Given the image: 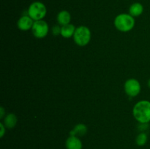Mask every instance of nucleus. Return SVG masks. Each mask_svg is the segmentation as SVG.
Returning a JSON list of instances; mask_svg holds the SVG:
<instances>
[{
    "label": "nucleus",
    "mask_w": 150,
    "mask_h": 149,
    "mask_svg": "<svg viewBox=\"0 0 150 149\" xmlns=\"http://www.w3.org/2000/svg\"><path fill=\"white\" fill-rule=\"evenodd\" d=\"M148 86H149V88L150 89V79L148 80Z\"/></svg>",
    "instance_id": "obj_19"
},
{
    "label": "nucleus",
    "mask_w": 150,
    "mask_h": 149,
    "mask_svg": "<svg viewBox=\"0 0 150 149\" xmlns=\"http://www.w3.org/2000/svg\"><path fill=\"white\" fill-rule=\"evenodd\" d=\"M18 122V118L14 113H8L4 118V123L7 129H13Z\"/></svg>",
    "instance_id": "obj_13"
},
{
    "label": "nucleus",
    "mask_w": 150,
    "mask_h": 149,
    "mask_svg": "<svg viewBox=\"0 0 150 149\" xmlns=\"http://www.w3.org/2000/svg\"><path fill=\"white\" fill-rule=\"evenodd\" d=\"M4 113H5V110H4V108L3 107H1L0 108V118H2L4 117Z\"/></svg>",
    "instance_id": "obj_18"
},
{
    "label": "nucleus",
    "mask_w": 150,
    "mask_h": 149,
    "mask_svg": "<svg viewBox=\"0 0 150 149\" xmlns=\"http://www.w3.org/2000/svg\"><path fill=\"white\" fill-rule=\"evenodd\" d=\"M148 128V124H140L139 126V129L142 131L146 130Z\"/></svg>",
    "instance_id": "obj_17"
},
{
    "label": "nucleus",
    "mask_w": 150,
    "mask_h": 149,
    "mask_svg": "<svg viewBox=\"0 0 150 149\" xmlns=\"http://www.w3.org/2000/svg\"><path fill=\"white\" fill-rule=\"evenodd\" d=\"M6 132V127L3 123H0V137L2 138Z\"/></svg>",
    "instance_id": "obj_16"
},
{
    "label": "nucleus",
    "mask_w": 150,
    "mask_h": 149,
    "mask_svg": "<svg viewBox=\"0 0 150 149\" xmlns=\"http://www.w3.org/2000/svg\"><path fill=\"white\" fill-rule=\"evenodd\" d=\"M34 22H35V20L31 18L28 15H23L18 20L17 26L20 30L25 32V31L32 29Z\"/></svg>",
    "instance_id": "obj_7"
},
{
    "label": "nucleus",
    "mask_w": 150,
    "mask_h": 149,
    "mask_svg": "<svg viewBox=\"0 0 150 149\" xmlns=\"http://www.w3.org/2000/svg\"><path fill=\"white\" fill-rule=\"evenodd\" d=\"M114 23L117 30L122 32H127L134 28L136 22L134 17L130 14L122 13L115 18Z\"/></svg>",
    "instance_id": "obj_2"
},
{
    "label": "nucleus",
    "mask_w": 150,
    "mask_h": 149,
    "mask_svg": "<svg viewBox=\"0 0 150 149\" xmlns=\"http://www.w3.org/2000/svg\"><path fill=\"white\" fill-rule=\"evenodd\" d=\"M148 141V136L146 133H139L136 139V143L139 146H144Z\"/></svg>",
    "instance_id": "obj_14"
},
{
    "label": "nucleus",
    "mask_w": 150,
    "mask_h": 149,
    "mask_svg": "<svg viewBox=\"0 0 150 149\" xmlns=\"http://www.w3.org/2000/svg\"><path fill=\"white\" fill-rule=\"evenodd\" d=\"M133 115L139 124H149L150 122V102L142 100L134 105Z\"/></svg>",
    "instance_id": "obj_1"
},
{
    "label": "nucleus",
    "mask_w": 150,
    "mask_h": 149,
    "mask_svg": "<svg viewBox=\"0 0 150 149\" xmlns=\"http://www.w3.org/2000/svg\"><path fill=\"white\" fill-rule=\"evenodd\" d=\"M57 20L59 24L61 25L62 26L69 24L71 20V15L67 10H62L57 14Z\"/></svg>",
    "instance_id": "obj_9"
},
{
    "label": "nucleus",
    "mask_w": 150,
    "mask_h": 149,
    "mask_svg": "<svg viewBox=\"0 0 150 149\" xmlns=\"http://www.w3.org/2000/svg\"><path fill=\"white\" fill-rule=\"evenodd\" d=\"M88 129L85 124H79L74 127V128L70 131V136H75V137H82L84 136L87 133Z\"/></svg>",
    "instance_id": "obj_10"
},
{
    "label": "nucleus",
    "mask_w": 150,
    "mask_h": 149,
    "mask_svg": "<svg viewBox=\"0 0 150 149\" xmlns=\"http://www.w3.org/2000/svg\"><path fill=\"white\" fill-rule=\"evenodd\" d=\"M49 31V27L45 20H36L34 22L32 28V32L34 36L38 39H42L47 36Z\"/></svg>",
    "instance_id": "obj_5"
},
{
    "label": "nucleus",
    "mask_w": 150,
    "mask_h": 149,
    "mask_svg": "<svg viewBox=\"0 0 150 149\" xmlns=\"http://www.w3.org/2000/svg\"><path fill=\"white\" fill-rule=\"evenodd\" d=\"M144 7L141 3L135 2L129 7V14L133 17H139L143 13Z\"/></svg>",
    "instance_id": "obj_12"
},
{
    "label": "nucleus",
    "mask_w": 150,
    "mask_h": 149,
    "mask_svg": "<svg viewBox=\"0 0 150 149\" xmlns=\"http://www.w3.org/2000/svg\"><path fill=\"white\" fill-rule=\"evenodd\" d=\"M75 43L81 47L87 45L91 40V31L85 26H80L76 28L73 35Z\"/></svg>",
    "instance_id": "obj_3"
},
{
    "label": "nucleus",
    "mask_w": 150,
    "mask_h": 149,
    "mask_svg": "<svg viewBox=\"0 0 150 149\" xmlns=\"http://www.w3.org/2000/svg\"><path fill=\"white\" fill-rule=\"evenodd\" d=\"M28 15L36 20H42L47 14V8L45 4L40 1H34L28 8Z\"/></svg>",
    "instance_id": "obj_4"
},
{
    "label": "nucleus",
    "mask_w": 150,
    "mask_h": 149,
    "mask_svg": "<svg viewBox=\"0 0 150 149\" xmlns=\"http://www.w3.org/2000/svg\"><path fill=\"white\" fill-rule=\"evenodd\" d=\"M76 28L75 26L71 23L64 25L61 27V35L64 38H70L73 37L75 32H76Z\"/></svg>",
    "instance_id": "obj_11"
},
{
    "label": "nucleus",
    "mask_w": 150,
    "mask_h": 149,
    "mask_svg": "<svg viewBox=\"0 0 150 149\" xmlns=\"http://www.w3.org/2000/svg\"><path fill=\"white\" fill-rule=\"evenodd\" d=\"M125 91L129 96L134 97L140 93L142 86L139 80L135 78L128 79L125 81L124 85Z\"/></svg>",
    "instance_id": "obj_6"
},
{
    "label": "nucleus",
    "mask_w": 150,
    "mask_h": 149,
    "mask_svg": "<svg viewBox=\"0 0 150 149\" xmlns=\"http://www.w3.org/2000/svg\"><path fill=\"white\" fill-rule=\"evenodd\" d=\"M65 146L67 149H82L83 143L79 137L75 136H70L67 137L65 142Z\"/></svg>",
    "instance_id": "obj_8"
},
{
    "label": "nucleus",
    "mask_w": 150,
    "mask_h": 149,
    "mask_svg": "<svg viewBox=\"0 0 150 149\" xmlns=\"http://www.w3.org/2000/svg\"><path fill=\"white\" fill-rule=\"evenodd\" d=\"M52 33L53 34L57 36L59 34H61V27L58 25H56L52 28Z\"/></svg>",
    "instance_id": "obj_15"
}]
</instances>
